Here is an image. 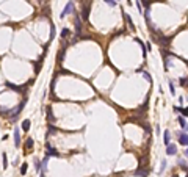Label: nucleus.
<instances>
[{
  "label": "nucleus",
  "mask_w": 188,
  "mask_h": 177,
  "mask_svg": "<svg viewBox=\"0 0 188 177\" xmlns=\"http://www.w3.org/2000/svg\"><path fill=\"white\" fill-rule=\"evenodd\" d=\"M72 11H74V0H69V2H68V5L64 6L63 13L60 14V17H61V19H64V17H66L68 14H71Z\"/></svg>",
  "instance_id": "1"
},
{
  "label": "nucleus",
  "mask_w": 188,
  "mask_h": 177,
  "mask_svg": "<svg viewBox=\"0 0 188 177\" xmlns=\"http://www.w3.org/2000/svg\"><path fill=\"white\" fill-rule=\"evenodd\" d=\"M176 154H177V146L173 143H169L166 146V155H176Z\"/></svg>",
  "instance_id": "2"
},
{
  "label": "nucleus",
  "mask_w": 188,
  "mask_h": 177,
  "mask_svg": "<svg viewBox=\"0 0 188 177\" xmlns=\"http://www.w3.org/2000/svg\"><path fill=\"white\" fill-rule=\"evenodd\" d=\"M80 31H82V19H80V16L75 17V34L80 36Z\"/></svg>",
  "instance_id": "3"
},
{
  "label": "nucleus",
  "mask_w": 188,
  "mask_h": 177,
  "mask_svg": "<svg viewBox=\"0 0 188 177\" xmlns=\"http://www.w3.org/2000/svg\"><path fill=\"white\" fill-rule=\"evenodd\" d=\"M179 143L182 144V146H188V133H180L179 135Z\"/></svg>",
  "instance_id": "4"
},
{
  "label": "nucleus",
  "mask_w": 188,
  "mask_h": 177,
  "mask_svg": "<svg viewBox=\"0 0 188 177\" xmlns=\"http://www.w3.org/2000/svg\"><path fill=\"white\" fill-rule=\"evenodd\" d=\"M5 85H6V88H10V89H11V91H14V93H22V86L13 85V83H10V82H6Z\"/></svg>",
  "instance_id": "5"
},
{
  "label": "nucleus",
  "mask_w": 188,
  "mask_h": 177,
  "mask_svg": "<svg viewBox=\"0 0 188 177\" xmlns=\"http://www.w3.org/2000/svg\"><path fill=\"white\" fill-rule=\"evenodd\" d=\"M20 144V133H19V127H14V146L19 147Z\"/></svg>",
  "instance_id": "6"
},
{
  "label": "nucleus",
  "mask_w": 188,
  "mask_h": 177,
  "mask_svg": "<svg viewBox=\"0 0 188 177\" xmlns=\"http://www.w3.org/2000/svg\"><path fill=\"white\" fill-rule=\"evenodd\" d=\"M169 141H171V133H169V130H165L163 132V143H165V146H168Z\"/></svg>",
  "instance_id": "7"
},
{
  "label": "nucleus",
  "mask_w": 188,
  "mask_h": 177,
  "mask_svg": "<svg viewBox=\"0 0 188 177\" xmlns=\"http://www.w3.org/2000/svg\"><path fill=\"white\" fill-rule=\"evenodd\" d=\"M47 154H49V155H53V157H60V154H58V152H56L49 143H47Z\"/></svg>",
  "instance_id": "8"
},
{
  "label": "nucleus",
  "mask_w": 188,
  "mask_h": 177,
  "mask_svg": "<svg viewBox=\"0 0 188 177\" xmlns=\"http://www.w3.org/2000/svg\"><path fill=\"white\" fill-rule=\"evenodd\" d=\"M179 124H180L182 130H185V132H188V124H187V121L183 119L182 116H179Z\"/></svg>",
  "instance_id": "9"
},
{
  "label": "nucleus",
  "mask_w": 188,
  "mask_h": 177,
  "mask_svg": "<svg viewBox=\"0 0 188 177\" xmlns=\"http://www.w3.org/2000/svg\"><path fill=\"white\" fill-rule=\"evenodd\" d=\"M47 163H49V155H47V157H45L44 160L41 162V169H42V172H45V171H47Z\"/></svg>",
  "instance_id": "10"
},
{
  "label": "nucleus",
  "mask_w": 188,
  "mask_h": 177,
  "mask_svg": "<svg viewBox=\"0 0 188 177\" xmlns=\"http://www.w3.org/2000/svg\"><path fill=\"white\" fill-rule=\"evenodd\" d=\"M88 17H89V5H85L83 6V19L86 20Z\"/></svg>",
  "instance_id": "11"
},
{
  "label": "nucleus",
  "mask_w": 188,
  "mask_h": 177,
  "mask_svg": "<svg viewBox=\"0 0 188 177\" xmlns=\"http://www.w3.org/2000/svg\"><path fill=\"white\" fill-rule=\"evenodd\" d=\"M22 130H24V132H28V130H30V121H28V119L22 121Z\"/></svg>",
  "instance_id": "12"
},
{
  "label": "nucleus",
  "mask_w": 188,
  "mask_h": 177,
  "mask_svg": "<svg viewBox=\"0 0 188 177\" xmlns=\"http://www.w3.org/2000/svg\"><path fill=\"white\" fill-rule=\"evenodd\" d=\"M125 20H127V24H129V27H130L132 30H135V25H133V20H132V17L129 14H125Z\"/></svg>",
  "instance_id": "13"
},
{
  "label": "nucleus",
  "mask_w": 188,
  "mask_h": 177,
  "mask_svg": "<svg viewBox=\"0 0 188 177\" xmlns=\"http://www.w3.org/2000/svg\"><path fill=\"white\" fill-rule=\"evenodd\" d=\"M31 147H33V139L28 138V139H27V143H25V149H27V151H30Z\"/></svg>",
  "instance_id": "14"
},
{
  "label": "nucleus",
  "mask_w": 188,
  "mask_h": 177,
  "mask_svg": "<svg viewBox=\"0 0 188 177\" xmlns=\"http://www.w3.org/2000/svg\"><path fill=\"white\" fill-rule=\"evenodd\" d=\"M69 34H71V30H69V28H63V30H61V38H66Z\"/></svg>",
  "instance_id": "15"
},
{
  "label": "nucleus",
  "mask_w": 188,
  "mask_h": 177,
  "mask_svg": "<svg viewBox=\"0 0 188 177\" xmlns=\"http://www.w3.org/2000/svg\"><path fill=\"white\" fill-rule=\"evenodd\" d=\"M27 168H28L27 163H22V166H20V174H22V176H25V174H27Z\"/></svg>",
  "instance_id": "16"
},
{
  "label": "nucleus",
  "mask_w": 188,
  "mask_h": 177,
  "mask_svg": "<svg viewBox=\"0 0 188 177\" xmlns=\"http://www.w3.org/2000/svg\"><path fill=\"white\" fill-rule=\"evenodd\" d=\"M104 2H105V3L108 5V6H111V8H114V6H116V0H104Z\"/></svg>",
  "instance_id": "17"
},
{
  "label": "nucleus",
  "mask_w": 188,
  "mask_h": 177,
  "mask_svg": "<svg viewBox=\"0 0 188 177\" xmlns=\"http://www.w3.org/2000/svg\"><path fill=\"white\" fill-rule=\"evenodd\" d=\"M135 176H138V177H146L147 176V171H141V169H139V171H136V172H135Z\"/></svg>",
  "instance_id": "18"
},
{
  "label": "nucleus",
  "mask_w": 188,
  "mask_h": 177,
  "mask_svg": "<svg viewBox=\"0 0 188 177\" xmlns=\"http://www.w3.org/2000/svg\"><path fill=\"white\" fill-rule=\"evenodd\" d=\"M2 157H3V169H6V168H8V158H6V154L3 152V154H2Z\"/></svg>",
  "instance_id": "19"
},
{
  "label": "nucleus",
  "mask_w": 188,
  "mask_h": 177,
  "mask_svg": "<svg viewBox=\"0 0 188 177\" xmlns=\"http://www.w3.org/2000/svg\"><path fill=\"white\" fill-rule=\"evenodd\" d=\"M169 91H171V94H173V96H176V88H174L173 82H169Z\"/></svg>",
  "instance_id": "20"
},
{
  "label": "nucleus",
  "mask_w": 188,
  "mask_h": 177,
  "mask_svg": "<svg viewBox=\"0 0 188 177\" xmlns=\"http://www.w3.org/2000/svg\"><path fill=\"white\" fill-rule=\"evenodd\" d=\"M179 166H182V168H187V162H185V160H182V158H179Z\"/></svg>",
  "instance_id": "21"
},
{
  "label": "nucleus",
  "mask_w": 188,
  "mask_h": 177,
  "mask_svg": "<svg viewBox=\"0 0 188 177\" xmlns=\"http://www.w3.org/2000/svg\"><path fill=\"white\" fill-rule=\"evenodd\" d=\"M35 168H36L38 171H41V162H39V160H35Z\"/></svg>",
  "instance_id": "22"
},
{
  "label": "nucleus",
  "mask_w": 188,
  "mask_h": 177,
  "mask_svg": "<svg viewBox=\"0 0 188 177\" xmlns=\"http://www.w3.org/2000/svg\"><path fill=\"white\" fill-rule=\"evenodd\" d=\"M143 75H144V79H146V80H147V82H149V83H152V79H150V75H149V74H147V72H144Z\"/></svg>",
  "instance_id": "23"
},
{
  "label": "nucleus",
  "mask_w": 188,
  "mask_h": 177,
  "mask_svg": "<svg viewBox=\"0 0 188 177\" xmlns=\"http://www.w3.org/2000/svg\"><path fill=\"white\" fill-rule=\"evenodd\" d=\"M136 6H138V11L141 13V14H143V6H141V0H139V2H136Z\"/></svg>",
  "instance_id": "24"
},
{
  "label": "nucleus",
  "mask_w": 188,
  "mask_h": 177,
  "mask_svg": "<svg viewBox=\"0 0 188 177\" xmlns=\"http://www.w3.org/2000/svg\"><path fill=\"white\" fill-rule=\"evenodd\" d=\"M180 111H182L183 116H188V107H187V108H180Z\"/></svg>",
  "instance_id": "25"
},
{
  "label": "nucleus",
  "mask_w": 188,
  "mask_h": 177,
  "mask_svg": "<svg viewBox=\"0 0 188 177\" xmlns=\"http://www.w3.org/2000/svg\"><path fill=\"white\" fill-rule=\"evenodd\" d=\"M179 83H180V86H185V85H187V80H185V79H180V80H179Z\"/></svg>",
  "instance_id": "26"
},
{
  "label": "nucleus",
  "mask_w": 188,
  "mask_h": 177,
  "mask_svg": "<svg viewBox=\"0 0 188 177\" xmlns=\"http://www.w3.org/2000/svg\"><path fill=\"white\" fill-rule=\"evenodd\" d=\"M165 168H166V162L163 160V162H162V168H160V171H165Z\"/></svg>",
  "instance_id": "27"
},
{
  "label": "nucleus",
  "mask_w": 188,
  "mask_h": 177,
  "mask_svg": "<svg viewBox=\"0 0 188 177\" xmlns=\"http://www.w3.org/2000/svg\"><path fill=\"white\" fill-rule=\"evenodd\" d=\"M53 34H55V28H53V25H52V31H50V39H53Z\"/></svg>",
  "instance_id": "28"
},
{
  "label": "nucleus",
  "mask_w": 188,
  "mask_h": 177,
  "mask_svg": "<svg viewBox=\"0 0 188 177\" xmlns=\"http://www.w3.org/2000/svg\"><path fill=\"white\" fill-rule=\"evenodd\" d=\"M185 157H188V149H187V151H185Z\"/></svg>",
  "instance_id": "29"
},
{
  "label": "nucleus",
  "mask_w": 188,
  "mask_h": 177,
  "mask_svg": "<svg viewBox=\"0 0 188 177\" xmlns=\"http://www.w3.org/2000/svg\"><path fill=\"white\" fill-rule=\"evenodd\" d=\"M173 177H177V176H173Z\"/></svg>",
  "instance_id": "30"
}]
</instances>
